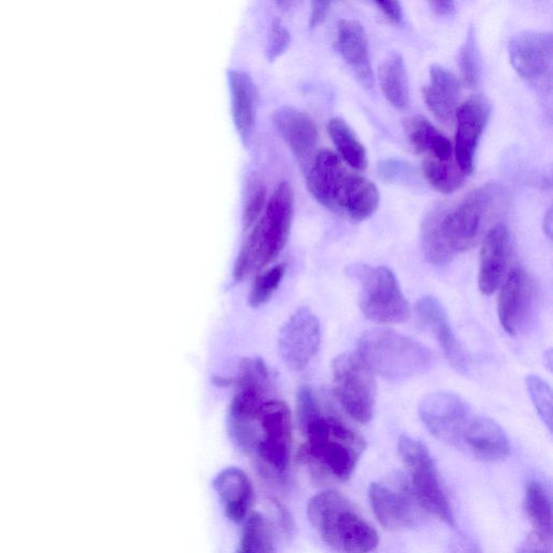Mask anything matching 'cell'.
Returning <instances> with one entry per match:
<instances>
[{
	"mask_svg": "<svg viewBox=\"0 0 553 553\" xmlns=\"http://www.w3.org/2000/svg\"><path fill=\"white\" fill-rule=\"evenodd\" d=\"M429 5L441 17L452 16L455 12V3L453 2H431Z\"/></svg>",
	"mask_w": 553,
	"mask_h": 553,
	"instance_id": "60d3db41",
	"label": "cell"
},
{
	"mask_svg": "<svg viewBox=\"0 0 553 553\" xmlns=\"http://www.w3.org/2000/svg\"><path fill=\"white\" fill-rule=\"evenodd\" d=\"M336 50L350 66L364 88L374 86L369 42L363 26L355 20H341L337 24Z\"/></svg>",
	"mask_w": 553,
	"mask_h": 553,
	"instance_id": "ffe728a7",
	"label": "cell"
},
{
	"mask_svg": "<svg viewBox=\"0 0 553 553\" xmlns=\"http://www.w3.org/2000/svg\"><path fill=\"white\" fill-rule=\"evenodd\" d=\"M509 57L518 74L532 84L550 83L553 60L551 33L524 32L509 43Z\"/></svg>",
	"mask_w": 553,
	"mask_h": 553,
	"instance_id": "5bb4252c",
	"label": "cell"
},
{
	"mask_svg": "<svg viewBox=\"0 0 553 553\" xmlns=\"http://www.w3.org/2000/svg\"><path fill=\"white\" fill-rule=\"evenodd\" d=\"M241 551L247 553H273L275 537L271 522L256 512L250 516L241 536Z\"/></svg>",
	"mask_w": 553,
	"mask_h": 553,
	"instance_id": "f1b7e54d",
	"label": "cell"
},
{
	"mask_svg": "<svg viewBox=\"0 0 553 553\" xmlns=\"http://www.w3.org/2000/svg\"><path fill=\"white\" fill-rule=\"evenodd\" d=\"M456 448L489 463L502 462L510 453L504 429L491 418L475 415L463 430Z\"/></svg>",
	"mask_w": 553,
	"mask_h": 553,
	"instance_id": "ac0fdd59",
	"label": "cell"
},
{
	"mask_svg": "<svg viewBox=\"0 0 553 553\" xmlns=\"http://www.w3.org/2000/svg\"><path fill=\"white\" fill-rule=\"evenodd\" d=\"M416 314L426 330L435 336L452 368L461 374L468 371V359L451 326L447 312L434 296H424L416 304Z\"/></svg>",
	"mask_w": 553,
	"mask_h": 553,
	"instance_id": "d6986e66",
	"label": "cell"
},
{
	"mask_svg": "<svg viewBox=\"0 0 553 553\" xmlns=\"http://www.w3.org/2000/svg\"><path fill=\"white\" fill-rule=\"evenodd\" d=\"M347 274L358 282L360 307L368 319L379 323H401L409 319L410 305L389 268L354 264L347 268Z\"/></svg>",
	"mask_w": 553,
	"mask_h": 553,
	"instance_id": "ba28073f",
	"label": "cell"
},
{
	"mask_svg": "<svg viewBox=\"0 0 553 553\" xmlns=\"http://www.w3.org/2000/svg\"><path fill=\"white\" fill-rule=\"evenodd\" d=\"M514 252V239L504 224H496L484 236L478 277L482 294L491 295L502 285Z\"/></svg>",
	"mask_w": 553,
	"mask_h": 553,
	"instance_id": "2e32d148",
	"label": "cell"
},
{
	"mask_svg": "<svg viewBox=\"0 0 553 553\" xmlns=\"http://www.w3.org/2000/svg\"><path fill=\"white\" fill-rule=\"evenodd\" d=\"M526 515L534 526L535 533L550 541L552 537V506L543 483L533 480L526 487L524 498Z\"/></svg>",
	"mask_w": 553,
	"mask_h": 553,
	"instance_id": "4316f807",
	"label": "cell"
},
{
	"mask_svg": "<svg viewBox=\"0 0 553 553\" xmlns=\"http://www.w3.org/2000/svg\"><path fill=\"white\" fill-rule=\"evenodd\" d=\"M320 322L308 307H301L282 326L278 337L279 357L293 371H303L319 352Z\"/></svg>",
	"mask_w": 553,
	"mask_h": 553,
	"instance_id": "8fae6325",
	"label": "cell"
},
{
	"mask_svg": "<svg viewBox=\"0 0 553 553\" xmlns=\"http://www.w3.org/2000/svg\"><path fill=\"white\" fill-rule=\"evenodd\" d=\"M227 77L229 90H231L234 124L242 143L247 145L252 136L255 123V85L246 72L229 71Z\"/></svg>",
	"mask_w": 553,
	"mask_h": 553,
	"instance_id": "cb8c5ba5",
	"label": "cell"
},
{
	"mask_svg": "<svg viewBox=\"0 0 553 553\" xmlns=\"http://www.w3.org/2000/svg\"><path fill=\"white\" fill-rule=\"evenodd\" d=\"M335 394L347 414L366 424L372 420L376 403L374 374L355 354H343L332 363Z\"/></svg>",
	"mask_w": 553,
	"mask_h": 553,
	"instance_id": "30bf717a",
	"label": "cell"
},
{
	"mask_svg": "<svg viewBox=\"0 0 553 553\" xmlns=\"http://www.w3.org/2000/svg\"><path fill=\"white\" fill-rule=\"evenodd\" d=\"M536 303V287L524 269L516 267L506 277L498 299V318L510 335L519 334L530 321Z\"/></svg>",
	"mask_w": 553,
	"mask_h": 553,
	"instance_id": "4fadbf2b",
	"label": "cell"
},
{
	"mask_svg": "<svg viewBox=\"0 0 553 553\" xmlns=\"http://www.w3.org/2000/svg\"><path fill=\"white\" fill-rule=\"evenodd\" d=\"M544 232L549 238H551V235H552V211H551V209H549L548 212L545 215Z\"/></svg>",
	"mask_w": 553,
	"mask_h": 553,
	"instance_id": "b9f144b4",
	"label": "cell"
},
{
	"mask_svg": "<svg viewBox=\"0 0 553 553\" xmlns=\"http://www.w3.org/2000/svg\"><path fill=\"white\" fill-rule=\"evenodd\" d=\"M273 123L279 136L307 171L317 154L319 139L313 118L296 107L283 106L274 113Z\"/></svg>",
	"mask_w": 553,
	"mask_h": 553,
	"instance_id": "e0dca14e",
	"label": "cell"
},
{
	"mask_svg": "<svg viewBox=\"0 0 553 553\" xmlns=\"http://www.w3.org/2000/svg\"><path fill=\"white\" fill-rule=\"evenodd\" d=\"M380 178L388 183L414 185L417 181L415 169L406 161L386 159L379 165Z\"/></svg>",
	"mask_w": 553,
	"mask_h": 553,
	"instance_id": "e575fe53",
	"label": "cell"
},
{
	"mask_svg": "<svg viewBox=\"0 0 553 553\" xmlns=\"http://www.w3.org/2000/svg\"><path fill=\"white\" fill-rule=\"evenodd\" d=\"M307 516L322 541L336 552L369 553L380 543L376 531L340 493L315 495L308 503Z\"/></svg>",
	"mask_w": 553,
	"mask_h": 553,
	"instance_id": "8992f818",
	"label": "cell"
},
{
	"mask_svg": "<svg viewBox=\"0 0 553 553\" xmlns=\"http://www.w3.org/2000/svg\"><path fill=\"white\" fill-rule=\"evenodd\" d=\"M492 106L490 101L477 94L471 97L456 112L457 131L455 139L456 165L466 175L475 168V156L482 134L489 124Z\"/></svg>",
	"mask_w": 553,
	"mask_h": 553,
	"instance_id": "9a60e30c",
	"label": "cell"
},
{
	"mask_svg": "<svg viewBox=\"0 0 553 553\" xmlns=\"http://www.w3.org/2000/svg\"><path fill=\"white\" fill-rule=\"evenodd\" d=\"M265 199L266 187L263 182L254 175L248 182L244 218H242L244 219V226L246 229L254 226L260 219V215L265 208Z\"/></svg>",
	"mask_w": 553,
	"mask_h": 553,
	"instance_id": "836d02e7",
	"label": "cell"
},
{
	"mask_svg": "<svg viewBox=\"0 0 553 553\" xmlns=\"http://www.w3.org/2000/svg\"><path fill=\"white\" fill-rule=\"evenodd\" d=\"M298 420L305 442L299 461L320 481L346 482L367 449L366 440L342 418L322 407L313 389L298 395Z\"/></svg>",
	"mask_w": 553,
	"mask_h": 553,
	"instance_id": "3957f363",
	"label": "cell"
},
{
	"mask_svg": "<svg viewBox=\"0 0 553 553\" xmlns=\"http://www.w3.org/2000/svg\"><path fill=\"white\" fill-rule=\"evenodd\" d=\"M380 83L387 101L398 110L410 103V87L406 64L399 53L387 57L380 67Z\"/></svg>",
	"mask_w": 553,
	"mask_h": 553,
	"instance_id": "484cf974",
	"label": "cell"
},
{
	"mask_svg": "<svg viewBox=\"0 0 553 553\" xmlns=\"http://www.w3.org/2000/svg\"><path fill=\"white\" fill-rule=\"evenodd\" d=\"M330 137L341 155V159L356 170H364L368 166L366 148L357 138L355 132L344 120L333 118L328 125Z\"/></svg>",
	"mask_w": 553,
	"mask_h": 553,
	"instance_id": "83f0119b",
	"label": "cell"
},
{
	"mask_svg": "<svg viewBox=\"0 0 553 553\" xmlns=\"http://www.w3.org/2000/svg\"><path fill=\"white\" fill-rule=\"evenodd\" d=\"M418 414L431 435L455 448L474 416L467 401L450 391H437L424 397Z\"/></svg>",
	"mask_w": 553,
	"mask_h": 553,
	"instance_id": "7c38bea8",
	"label": "cell"
},
{
	"mask_svg": "<svg viewBox=\"0 0 553 553\" xmlns=\"http://www.w3.org/2000/svg\"><path fill=\"white\" fill-rule=\"evenodd\" d=\"M294 214V195L288 182L280 183L264 214L242 246L233 269L239 282L268 268L287 245Z\"/></svg>",
	"mask_w": 553,
	"mask_h": 553,
	"instance_id": "5b68a950",
	"label": "cell"
},
{
	"mask_svg": "<svg viewBox=\"0 0 553 553\" xmlns=\"http://www.w3.org/2000/svg\"><path fill=\"white\" fill-rule=\"evenodd\" d=\"M425 179L441 193L452 194L460 190L466 182L467 175L450 163H440L433 159H426L423 164Z\"/></svg>",
	"mask_w": 553,
	"mask_h": 553,
	"instance_id": "f546056e",
	"label": "cell"
},
{
	"mask_svg": "<svg viewBox=\"0 0 553 553\" xmlns=\"http://www.w3.org/2000/svg\"><path fill=\"white\" fill-rule=\"evenodd\" d=\"M427 107L442 123H451L458 110L461 85L457 77L440 65L430 69V82L423 90Z\"/></svg>",
	"mask_w": 553,
	"mask_h": 553,
	"instance_id": "603a6c76",
	"label": "cell"
},
{
	"mask_svg": "<svg viewBox=\"0 0 553 553\" xmlns=\"http://www.w3.org/2000/svg\"><path fill=\"white\" fill-rule=\"evenodd\" d=\"M358 356L373 374L393 383L406 382L433 369L435 356L411 337L389 330L363 334Z\"/></svg>",
	"mask_w": 553,
	"mask_h": 553,
	"instance_id": "52a82bcc",
	"label": "cell"
},
{
	"mask_svg": "<svg viewBox=\"0 0 553 553\" xmlns=\"http://www.w3.org/2000/svg\"><path fill=\"white\" fill-rule=\"evenodd\" d=\"M307 186L320 205L353 221L367 220L379 208L377 187L329 150L316 154L307 169Z\"/></svg>",
	"mask_w": 553,
	"mask_h": 553,
	"instance_id": "277c9868",
	"label": "cell"
},
{
	"mask_svg": "<svg viewBox=\"0 0 553 553\" xmlns=\"http://www.w3.org/2000/svg\"><path fill=\"white\" fill-rule=\"evenodd\" d=\"M450 553H482L474 539L465 534H458L452 539Z\"/></svg>",
	"mask_w": 553,
	"mask_h": 553,
	"instance_id": "74e56055",
	"label": "cell"
},
{
	"mask_svg": "<svg viewBox=\"0 0 553 553\" xmlns=\"http://www.w3.org/2000/svg\"><path fill=\"white\" fill-rule=\"evenodd\" d=\"M286 272L287 265L282 263L266 268L264 272L258 274L249 293V305L259 308L271 300L285 278Z\"/></svg>",
	"mask_w": 553,
	"mask_h": 553,
	"instance_id": "4dcf8cb0",
	"label": "cell"
},
{
	"mask_svg": "<svg viewBox=\"0 0 553 553\" xmlns=\"http://www.w3.org/2000/svg\"><path fill=\"white\" fill-rule=\"evenodd\" d=\"M404 131L407 138L418 154L429 156L427 159L450 163L453 157V146L451 141L430 124L422 116H412L404 120Z\"/></svg>",
	"mask_w": 553,
	"mask_h": 553,
	"instance_id": "d4e9b609",
	"label": "cell"
},
{
	"mask_svg": "<svg viewBox=\"0 0 553 553\" xmlns=\"http://www.w3.org/2000/svg\"><path fill=\"white\" fill-rule=\"evenodd\" d=\"M238 553H247V552H244V551L239 550Z\"/></svg>",
	"mask_w": 553,
	"mask_h": 553,
	"instance_id": "7bdbcfd3",
	"label": "cell"
},
{
	"mask_svg": "<svg viewBox=\"0 0 553 553\" xmlns=\"http://www.w3.org/2000/svg\"><path fill=\"white\" fill-rule=\"evenodd\" d=\"M398 451L409 471L417 503L445 524L455 526L449 499L441 487L437 466L426 445L412 437L401 436Z\"/></svg>",
	"mask_w": 553,
	"mask_h": 553,
	"instance_id": "9c48e42d",
	"label": "cell"
},
{
	"mask_svg": "<svg viewBox=\"0 0 553 553\" xmlns=\"http://www.w3.org/2000/svg\"><path fill=\"white\" fill-rule=\"evenodd\" d=\"M384 15L391 21L400 23L403 20V10L398 2H381L376 3Z\"/></svg>",
	"mask_w": 553,
	"mask_h": 553,
	"instance_id": "ab89813d",
	"label": "cell"
},
{
	"mask_svg": "<svg viewBox=\"0 0 553 553\" xmlns=\"http://www.w3.org/2000/svg\"><path fill=\"white\" fill-rule=\"evenodd\" d=\"M526 387L534 404V408L546 427L552 430V389L538 375L526 376Z\"/></svg>",
	"mask_w": 553,
	"mask_h": 553,
	"instance_id": "d6a6232c",
	"label": "cell"
},
{
	"mask_svg": "<svg viewBox=\"0 0 553 553\" xmlns=\"http://www.w3.org/2000/svg\"><path fill=\"white\" fill-rule=\"evenodd\" d=\"M212 485L221 499L226 517L236 523L244 521L254 497L246 472L237 467L225 468L213 479Z\"/></svg>",
	"mask_w": 553,
	"mask_h": 553,
	"instance_id": "7402d4cb",
	"label": "cell"
},
{
	"mask_svg": "<svg viewBox=\"0 0 553 553\" xmlns=\"http://www.w3.org/2000/svg\"><path fill=\"white\" fill-rule=\"evenodd\" d=\"M271 371L260 358L239 364L227 415L228 435L263 475L285 476L290 464L292 421L288 404L274 396Z\"/></svg>",
	"mask_w": 553,
	"mask_h": 553,
	"instance_id": "6da1fadb",
	"label": "cell"
},
{
	"mask_svg": "<svg viewBox=\"0 0 553 553\" xmlns=\"http://www.w3.org/2000/svg\"><path fill=\"white\" fill-rule=\"evenodd\" d=\"M508 204L504 186L485 184L451 205L431 210L422 227V248L428 263L442 266L475 247Z\"/></svg>",
	"mask_w": 553,
	"mask_h": 553,
	"instance_id": "7a4b0ae2",
	"label": "cell"
},
{
	"mask_svg": "<svg viewBox=\"0 0 553 553\" xmlns=\"http://www.w3.org/2000/svg\"><path fill=\"white\" fill-rule=\"evenodd\" d=\"M331 3L329 2H314L312 7V15H310V29L317 28L323 21L327 19Z\"/></svg>",
	"mask_w": 553,
	"mask_h": 553,
	"instance_id": "f35d334b",
	"label": "cell"
},
{
	"mask_svg": "<svg viewBox=\"0 0 553 553\" xmlns=\"http://www.w3.org/2000/svg\"><path fill=\"white\" fill-rule=\"evenodd\" d=\"M547 544L546 539L534 532L524 539L517 553H550Z\"/></svg>",
	"mask_w": 553,
	"mask_h": 553,
	"instance_id": "8d00e7d4",
	"label": "cell"
},
{
	"mask_svg": "<svg viewBox=\"0 0 553 553\" xmlns=\"http://www.w3.org/2000/svg\"><path fill=\"white\" fill-rule=\"evenodd\" d=\"M369 501L377 520L388 531L410 528L415 521V510L411 499L380 482H373L369 488Z\"/></svg>",
	"mask_w": 553,
	"mask_h": 553,
	"instance_id": "44dd1931",
	"label": "cell"
},
{
	"mask_svg": "<svg viewBox=\"0 0 553 553\" xmlns=\"http://www.w3.org/2000/svg\"><path fill=\"white\" fill-rule=\"evenodd\" d=\"M290 45V34L279 21L272 24L268 37L267 57L274 61L285 52Z\"/></svg>",
	"mask_w": 553,
	"mask_h": 553,
	"instance_id": "d590c367",
	"label": "cell"
},
{
	"mask_svg": "<svg viewBox=\"0 0 553 553\" xmlns=\"http://www.w3.org/2000/svg\"><path fill=\"white\" fill-rule=\"evenodd\" d=\"M458 63H460L463 85L468 88H476L480 83L482 70L476 33L472 28L468 32Z\"/></svg>",
	"mask_w": 553,
	"mask_h": 553,
	"instance_id": "1f68e13d",
	"label": "cell"
}]
</instances>
